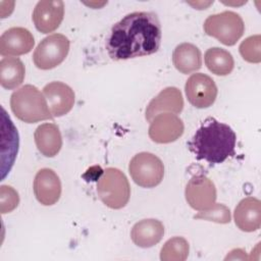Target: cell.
Listing matches in <instances>:
<instances>
[{
    "label": "cell",
    "mask_w": 261,
    "mask_h": 261,
    "mask_svg": "<svg viewBox=\"0 0 261 261\" xmlns=\"http://www.w3.org/2000/svg\"><path fill=\"white\" fill-rule=\"evenodd\" d=\"M10 107L13 114L27 123L53 118L44 94L33 85H24L14 91L10 97Z\"/></svg>",
    "instance_id": "obj_3"
},
{
    "label": "cell",
    "mask_w": 261,
    "mask_h": 261,
    "mask_svg": "<svg viewBox=\"0 0 261 261\" xmlns=\"http://www.w3.org/2000/svg\"><path fill=\"white\" fill-rule=\"evenodd\" d=\"M43 94L53 117L67 114L74 104V92L62 82H52L43 88Z\"/></svg>",
    "instance_id": "obj_13"
},
{
    "label": "cell",
    "mask_w": 261,
    "mask_h": 261,
    "mask_svg": "<svg viewBox=\"0 0 261 261\" xmlns=\"http://www.w3.org/2000/svg\"><path fill=\"white\" fill-rule=\"evenodd\" d=\"M185 196L188 204L193 209L204 211L216 203V188L206 175L196 174L187 184Z\"/></svg>",
    "instance_id": "obj_9"
},
{
    "label": "cell",
    "mask_w": 261,
    "mask_h": 261,
    "mask_svg": "<svg viewBox=\"0 0 261 261\" xmlns=\"http://www.w3.org/2000/svg\"><path fill=\"white\" fill-rule=\"evenodd\" d=\"M25 76V68L17 57H4L0 61V84L6 90L20 86Z\"/></svg>",
    "instance_id": "obj_20"
},
{
    "label": "cell",
    "mask_w": 261,
    "mask_h": 261,
    "mask_svg": "<svg viewBox=\"0 0 261 261\" xmlns=\"http://www.w3.org/2000/svg\"><path fill=\"white\" fill-rule=\"evenodd\" d=\"M35 45L33 34L20 27L6 30L0 37V54L2 56H19L29 53Z\"/></svg>",
    "instance_id": "obj_14"
},
{
    "label": "cell",
    "mask_w": 261,
    "mask_h": 261,
    "mask_svg": "<svg viewBox=\"0 0 261 261\" xmlns=\"http://www.w3.org/2000/svg\"><path fill=\"white\" fill-rule=\"evenodd\" d=\"M163 234V223L154 218L138 221L130 231L132 241L135 245L141 248H151L155 246L162 240Z\"/></svg>",
    "instance_id": "obj_17"
},
{
    "label": "cell",
    "mask_w": 261,
    "mask_h": 261,
    "mask_svg": "<svg viewBox=\"0 0 261 261\" xmlns=\"http://www.w3.org/2000/svg\"><path fill=\"white\" fill-rule=\"evenodd\" d=\"M69 40L61 34L44 38L33 54L35 65L43 70L52 69L64 61L69 52Z\"/></svg>",
    "instance_id": "obj_7"
},
{
    "label": "cell",
    "mask_w": 261,
    "mask_h": 261,
    "mask_svg": "<svg viewBox=\"0 0 261 261\" xmlns=\"http://www.w3.org/2000/svg\"><path fill=\"white\" fill-rule=\"evenodd\" d=\"M261 38L255 35L245 39L240 45V53L244 60L251 63H259L261 61Z\"/></svg>",
    "instance_id": "obj_23"
},
{
    "label": "cell",
    "mask_w": 261,
    "mask_h": 261,
    "mask_svg": "<svg viewBox=\"0 0 261 261\" xmlns=\"http://www.w3.org/2000/svg\"><path fill=\"white\" fill-rule=\"evenodd\" d=\"M63 16L64 3L61 0H43L35 6L32 18L39 32L49 34L59 28Z\"/></svg>",
    "instance_id": "obj_11"
},
{
    "label": "cell",
    "mask_w": 261,
    "mask_h": 261,
    "mask_svg": "<svg viewBox=\"0 0 261 261\" xmlns=\"http://www.w3.org/2000/svg\"><path fill=\"white\" fill-rule=\"evenodd\" d=\"M182 108L184 98L180 90L175 87H167L149 102L145 111V117L150 122L160 113L178 114Z\"/></svg>",
    "instance_id": "obj_15"
},
{
    "label": "cell",
    "mask_w": 261,
    "mask_h": 261,
    "mask_svg": "<svg viewBox=\"0 0 261 261\" xmlns=\"http://www.w3.org/2000/svg\"><path fill=\"white\" fill-rule=\"evenodd\" d=\"M196 219H204L208 221H213L216 223H229L231 216L230 210L223 204L215 203L211 208L199 211L198 214L194 216Z\"/></svg>",
    "instance_id": "obj_24"
},
{
    "label": "cell",
    "mask_w": 261,
    "mask_h": 261,
    "mask_svg": "<svg viewBox=\"0 0 261 261\" xmlns=\"http://www.w3.org/2000/svg\"><path fill=\"white\" fill-rule=\"evenodd\" d=\"M236 225L243 231L251 232L261 226V202L254 197L243 199L233 212Z\"/></svg>",
    "instance_id": "obj_16"
},
{
    "label": "cell",
    "mask_w": 261,
    "mask_h": 261,
    "mask_svg": "<svg viewBox=\"0 0 261 261\" xmlns=\"http://www.w3.org/2000/svg\"><path fill=\"white\" fill-rule=\"evenodd\" d=\"M33 189L36 199L44 206L54 205L61 196L60 178L50 168H42L36 173Z\"/></svg>",
    "instance_id": "obj_12"
},
{
    "label": "cell",
    "mask_w": 261,
    "mask_h": 261,
    "mask_svg": "<svg viewBox=\"0 0 261 261\" xmlns=\"http://www.w3.org/2000/svg\"><path fill=\"white\" fill-rule=\"evenodd\" d=\"M245 251L244 250H242V249H237V253L238 254H236V251L234 250H232V251H230L229 252V255H227L226 257H225V260H227V259H232V260H236V259H247L246 257H244V256H240V254H242V253H244Z\"/></svg>",
    "instance_id": "obj_26"
},
{
    "label": "cell",
    "mask_w": 261,
    "mask_h": 261,
    "mask_svg": "<svg viewBox=\"0 0 261 261\" xmlns=\"http://www.w3.org/2000/svg\"><path fill=\"white\" fill-rule=\"evenodd\" d=\"M204 32L225 46L234 45L245 32V24L240 14L223 11L209 15L203 24Z\"/></svg>",
    "instance_id": "obj_5"
},
{
    "label": "cell",
    "mask_w": 261,
    "mask_h": 261,
    "mask_svg": "<svg viewBox=\"0 0 261 261\" xmlns=\"http://www.w3.org/2000/svg\"><path fill=\"white\" fill-rule=\"evenodd\" d=\"M19 203L18 193L10 186L0 187V211L2 214L13 211Z\"/></svg>",
    "instance_id": "obj_25"
},
{
    "label": "cell",
    "mask_w": 261,
    "mask_h": 261,
    "mask_svg": "<svg viewBox=\"0 0 261 261\" xmlns=\"http://www.w3.org/2000/svg\"><path fill=\"white\" fill-rule=\"evenodd\" d=\"M128 171L138 186L154 188L163 179L164 165L156 155L149 152H141L132 158L128 164Z\"/></svg>",
    "instance_id": "obj_6"
},
{
    "label": "cell",
    "mask_w": 261,
    "mask_h": 261,
    "mask_svg": "<svg viewBox=\"0 0 261 261\" xmlns=\"http://www.w3.org/2000/svg\"><path fill=\"white\" fill-rule=\"evenodd\" d=\"M172 63L181 73L197 71L202 66V55L199 48L191 43H181L172 53Z\"/></svg>",
    "instance_id": "obj_19"
},
{
    "label": "cell",
    "mask_w": 261,
    "mask_h": 261,
    "mask_svg": "<svg viewBox=\"0 0 261 261\" xmlns=\"http://www.w3.org/2000/svg\"><path fill=\"white\" fill-rule=\"evenodd\" d=\"M184 130V122L176 114L160 113L150 121L148 134L153 142L168 144L181 137Z\"/></svg>",
    "instance_id": "obj_10"
},
{
    "label": "cell",
    "mask_w": 261,
    "mask_h": 261,
    "mask_svg": "<svg viewBox=\"0 0 261 261\" xmlns=\"http://www.w3.org/2000/svg\"><path fill=\"white\" fill-rule=\"evenodd\" d=\"M162 31L156 13L136 11L126 14L110 30L106 50L113 60L154 54L161 45Z\"/></svg>",
    "instance_id": "obj_1"
},
{
    "label": "cell",
    "mask_w": 261,
    "mask_h": 261,
    "mask_svg": "<svg viewBox=\"0 0 261 261\" xmlns=\"http://www.w3.org/2000/svg\"><path fill=\"white\" fill-rule=\"evenodd\" d=\"M237 135L233 129L213 117L206 118L188 143L198 160L219 164L234 155Z\"/></svg>",
    "instance_id": "obj_2"
},
{
    "label": "cell",
    "mask_w": 261,
    "mask_h": 261,
    "mask_svg": "<svg viewBox=\"0 0 261 261\" xmlns=\"http://www.w3.org/2000/svg\"><path fill=\"white\" fill-rule=\"evenodd\" d=\"M190 251L189 243L181 237L169 239L161 248L160 259L162 261H185Z\"/></svg>",
    "instance_id": "obj_22"
},
{
    "label": "cell",
    "mask_w": 261,
    "mask_h": 261,
    "mask_svg": "<svg viewBox=\"0 0 261 261\" xmlns=\"http://www.w3.org/2000/svg\"><path fill=\"white\" fill-rule=\"evenodd\" d=\"M204 60L207 68L216 75H227L234 66L232 55L219 47L209 48L205 52Z\"/></svg>",
    "instance_id": "obj_21"
},
{
    "label": "cell",
    "mask_w": 261,
    "mask_h": 261,
    "mask_svg": "<svg viewBox=\"0 0 261 261\" xmlns=\"http://www.w3.org/2000/svg\"><path fill=\"white\" fill-rule=\"evenodd\" d=\"M97 193L104 205L111 209H121L130 197L128 179L118 168L108 167L97 180Z\"/></svg>",
    "instance_id": "obj_4"
},
{
    "label": "cell",
    "mask_w": 261,
    "mask_h": 261,
    "mask_svg": "<svg viewBox=\"0 0 261 261\" xmlns=\"http://www.w3.org/2000/svg\"><path fill=\"white\" fill-rule=\"evenodd\" d=\"M185 91L188 101L196 108L210 107L216 100L217 87L205 73H194L186 82Z\"/></svg>",
    "instance_id": "obj_8"
},
{
    "label": "cell",
    "mask_w": 261,
    "mask_h": 261,
    "mask_svg": "<svg viewBox=\"0 0 261 261\" xmlns=\"http://www.w3.org/2000/svg\"><path fill=\"white\" fill-rule=\"evenodd\" d=\"M34 139L37 149L45 157L56 156L62 147V137L59 127L54 123L39 125L35 130Z\"/></svg>",
    "instance_id": "obj_18"
}]
</instances>
